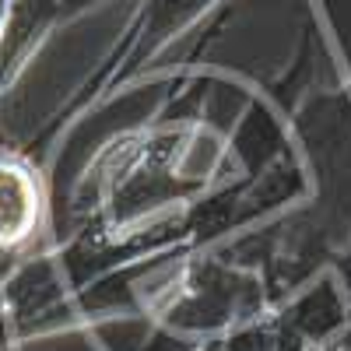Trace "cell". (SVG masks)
Returning a JSON list of instances; mask_svg holds the SVG:
<instances>
[{"label": "cell", "instance_id": "cell-1", "mask_svg": "<svg viewBox=\"0 0 351 351\" xmlns=\"http://www.w3.org/2000/svg\"><path fill=\"white\" fill-rule=\"evenodd\" d=\"M141 309L172 334L190 341H208L228 327L271 313L263 281L228 260L218 246L193 250L180 260H169L144 274Z\"/></svg>", "mask_w": 351, "mask_h": 351}, {"label": "cell", "instance_id": "cell-2", "mask_svg": "<svg viewBox=\"0 0 351 351\" xmlns=\"http://www.w3.org/2000/svg\"><path fill=\"white\" fill-rule=\"evenodd\" d=\"M295 152L309 176V204L327 221L341 253L351 250V88H313L288 112Z\"/></svg>", "mask_w": 351, "mask_h": 351}, {"label": "cell", "instance_id": "cell-3", "mask_svg": "<svg viewBox=\"0 0 351 351\" xmlns=\"http://www.w3.org/2000/svg\"><path fill=\"white\" fill-rule=\"evenodd\" d=\"M53 243V186L46 162L0 148V271Z\"/></svg>", "mask_w": 351, "mask_h": 351}, {"label": "cell", "instance_id": "cell-4", "mask_svg": "<svg viewBox=\"0 0 351 351\" xmlns=\"http://www.w3.org/2000/svg\"><path fill=\"white\" fill-rule=\"evenodd\" d=\"M274 316L306 351H327L351 319V302L334 271L316 274L309 285H302L295 295H288L281 306H274Z\"/></svg>", "mask_w": 351, "mask_h": 351}, {"label": "cell", "instance_id": "cell-5", "mask_svg": "<svg viewBox=\"0 0 351 351\" xmlns=\"http://www.w3.org/2000/svg\"><path fill=\"white\" fill-rule=\"evenodd\" d=\"M291 152H295V141H291L288 116L256 88L250 106L225 137L228 176H256Z\"/></svg>", "mask_w": 351, "mask_h": 351}, {"label": "cell", "instance_id": "cell-6", "mask_svg": "<svg viewBox=\"0 0 351 351\" xmlns=\"http://www.w3.org/2000/svg\"><path fill=\"white\" fill-rule=\"evenodd\" d=\"M197 351H306L291 341V334L281 327V319L271 313H263L250 324H239V327H228L208 341H200Z\"/></svg>", "mask_w": 351, "mask_h": 351}, {"label": "cell", "instance_id": "cell-7", "mask_svg": "<svg viewBox=\"0 0 351 351\" xmlns=\"http://www.w3.org/2000/svg\"><path fill=\"white\" fill-rule=\"evenodd\" d=\"M330 271L337 274V281H341V288H344V295H348V302H351V250H344V253L334 260Z\"/></svg>", "mask_w": 351, "mask_h": 351}, {"label": "cell", "instance_id": "cell-8", "mask_svg": "<svg viewBox=\"0 0 351 351\" xmlns=\"http://www.w3.org/2000/svg\"><path fill=\"white\" fill-rule=\"evenodd\" d=\"M99 4H106V0H64V21L71 25L74 18L88 14V11H92V8H99Z\"/></svg>", "mask_w": 351, "mask_h": 351}, {"label": "cell", "instance_id": "cell-9", "mask_svg": "<svg viewBox=\"0 0 351 351\" xmlns=\"http://www.w3.org/2000/svg\"><path fill=\"white\" fill-rule=\"evenodd\" d=\"M327 351H351V319H348V327L341 330V337H337Z\"/></svg>", "mask_w": 351, "mask_h": 351}, {"label": "cell", "instance_id": "cell-10", "mask_svg": "<svg viewBox=\"0 0 351 351\" xmlns=\"http://www.w3.org/2000/svg\"><path fill=\"white\" fill-rule=\"evenodd\" d=\"M348 88H351V74H348Z\"/></svg>", "mask_w": 351, "mask_h": 351}]
</instances>
